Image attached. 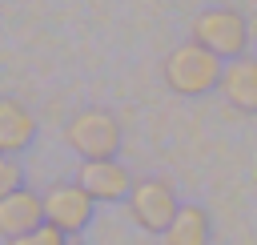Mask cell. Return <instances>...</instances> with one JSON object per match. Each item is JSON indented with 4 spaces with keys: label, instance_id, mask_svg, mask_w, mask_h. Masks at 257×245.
<instances>
[{
    "label": "cell",
    "instance_id": "obj_10",
    "mask_svg": "<svg viewBox=\"0 0 257 245\" xmlns=\"http://www.w3.org/2000/svg\"><path fill=\"white\" fill-rule=\"evenodd\" d=\"M165 245H209V213L201 205H181L165 233Z\"/></svg>",
    "mask_w": 257,
    "mask_h": 245
},
{
    "label": "cell",
    "instance_id": "obj_11",
    "mask_svg": "<svg viewBox=\"0 0 257 245\" xmlns=\"http://www.w3.org/2000/svg\"><path fill=\"white\" fill-rule=\"evenodd\" d=\"M8 245H68V233H60L56 225H40V229H32V233H24V237H12Z\"/></svg>",
    "mask_w": 257,
    "mask_h": 245
},
{
    "label": "cell",
    "instance_id": "obj_2",
    "mask_svg": "<svg viewBox=\"0 0 257 245\" xmlns=\"http://www.w3.org/2000/svg\"><path fill=\"white\" fill-rule=\"evenodd\" d=\"M64 145L80 153L84 161H116L120 149V125L104 108H80L64 125Z\"/></svg>",
    "mask_w": 257,
    "mask_h": 245
},
{
    "label": "cell",
    "instance_id": "obj_1",
    "mask_svg": "<svg viewBox=\"0 0 257 245\" xmlns=\"http://www.w3.org/2000/svg\"><path fill=\"white\" fill-rule=\"evenodd\" d=\"M161 76H165V84H169L177 96H205L209 88H221L225 60H221L217 52H209L205 44L185 40V44H177V48L165 56Z\"/></svg>",
    "mask_w": 257,
    "mask_h": 245
},
{
    "label": "cell",
    "instance_id": "obj_6",
    "mask_svg": "<svg viewBox=\"0 0 257 245\" xmlns=\"http://www.w3.org/2000/svg\"><path fill=\"white\" fill-rule=\"evenodd\" d=\"M76 185L92 201H128L137 181H128V169L120 161H84L76 173Z\"/></svg>",
    "mask_w": 257,
    "mask_h": 245
},
{
    "label": "cell",
    "instance_id": "obj_7",
    "mask_svg": "<svg viewBox=\"0 0 257 245\" xmlns=\"http://www.w3.org/2000/svg\"><path fill=\"white\" fill-rule=\"evenodd\" d=\"M40 225H44V197L40 193L16 189V193L0 197V233H4V241L24 237V233H32Z\"/></svg>",
    "mask_w": 257,
    "mask_h": 245
},
{
    "label": "cell",
    "instance_id": "obj_4",
    "mask_svg": "<svg viewBox=\"0 0 257 245\" xmlns=\"http://www.w3.org/2000/svg\"><path fill=\"white\" fill-rule=\"evenodd\" d=\"M128 217L145 229V233H169V225H173V217L181 213V201H177V193H173V185L169 181H161V177H141L137 185H133V193H128Z\"/></svg>",
    "mask_w": 257,
    "mask_h": 245
},
{
    "label": "cell",
    "instance_id": "obj_12",
    "mask_svg": "<svg viewBox=\"0 0 257 245\" xmlns=\"http://www.w3.org/2000/svg\"><path fill=\"white\" fill-rule=\"evenodd\" d=\"M16 189H20V169H16L12 157H4L0 161V197L4 193H16Z\"/></svg>",
    "mask_w": 257,
    "mask_h": 245
},
{
    "label": "cell",
    "instance_id": "obj_3",
    "mask_svg": "<svg viewBox=\"0 0 257 245\" xmlns=\"http://www.w3.org/2000/svg\"><path fill=\"white\" fill-rule=\"evenodd\" d=\"M193 40L217 52L221 60H237L249 48V24L237 8H201L193 16Z\"/></svg>",
    "mask_w": 257,
    "mask_h": 245
},
{
    "label": "cell",
    "instance_id": "obj_9",
    "mask_svg": "<svg viewBox=\"0 0 257 245\" xmlns=\"http://www.w3.org/2000/svg\"><path fill=\"white\" fill-rule=\"evenodd\" d=\"M32 133H36L32 112H28L20 100L4 96V100H0V153H4V157H16V153L32 141Z\"/></svg>",
    "mask_w": 257,
    "mask_h": 245
},
{
    "label": "cell",
    "instance_id": "obj_5",
    "mask_svg": "<svg viewBox=\"0 0 257 245\" xmlns=\"http://www.w3.org/2000/svg\"><path fill=\"white\" fill-rule=\"evenodd\" d=\"M92 209H96V201L72 181H56L44 193V221L56 225L60 233H80L92 221Z\"/></svg>",
    "mask_w": 257,
    "mask_h": 245
},
{
    "label": "cell",
    "instance_id": "obj_8",
    "mask_svg": "<svg viewBox=\"0 0 257 245\" xmlns=\"http://www.w3.org/2000/svg\"><path fill=\"white\" fill-rule=\"evenodd\" d=\"M221 92H225V100H229L237 112L253 116V112H257V56H237V60H229V64H225V76H221Z\"/></svg>",
    "mask_w": 257,
    "mask_h": 245
}]
</instances>
